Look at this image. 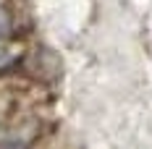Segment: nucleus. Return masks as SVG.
Masks as SVG:
<instances>
[{"label":"nucleus","mask_w":152,"mask_h":149,"mask_svg":"<svg viewBox=\"0 0 152 149\" xmlns=\"http://www.w3.org/2000/svg\"><path fill=\"white\" fill-rule=\"evenodd\" d=\"M34 128L31 126H16V128H0V149H29Z\"/></svg>","instance_id":"nucleus-1"},{"label":"nucleus","mask_w":152,"mask_h":149,"mask_svg":"<svg viewBox=\"0 0 152 149\" xmlns=\"http://www.w3.org/2000/svg\"><path fill=\"white\" fill-rule=\"evenodd\" d=\"M18 63H21V52H18L16 47L0 42V73H3V71H13Z\"/></svg>","instance_id":"nucleus-2"},{"label":"nucleus","mask_w":152,"mask_h":149,"mask_svg":"<svg viewBox=\"0 0 152 149\" xmlns=\"http://www.w3.org/2000/svg\"><path fill=\"white\" fill-rule=\"evenodd\" d=\"M11 31H13V18L5 8H0V42H5Z\"/></svg>","instance_id":"nucleus-3"}]
</instances>
